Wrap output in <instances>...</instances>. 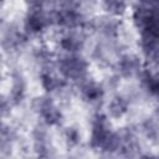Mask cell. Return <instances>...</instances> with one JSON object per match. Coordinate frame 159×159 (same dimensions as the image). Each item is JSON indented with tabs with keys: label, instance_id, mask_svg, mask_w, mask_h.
<instances>
[{
	"label": "cell",
	"instance_id": "cell-1",
	"mask_svg": "<svg viewBox=\"0 0 159 159\" xmlns=\"http://www.w3.org/2000/svg\"><path fill=\"white\" fill-rule=\"evenodd\" d=\"M62 71L68 77H80L86 71V63L81 58L70 57L62 61Z\"/></svg>",
	"mask_w": 159,
	"mask_h": 159
},
{
	"label": "cell",
	"instance_id": "cell-2",
	"mask_svg": "<svg viewBox=\"0 0 159 159\" xmlns=\"http://www.w3.org/2000/svg\"><path fill=\"white\" fill-rule=\"evenodd\" d=\"M42 114L45 116V118H46L48 122H55V120L58 118L57 111H56V109L52 107V104L48 103V102L43 103V106H42Z\"/></svg>",
	"mask_w": 159,
	"mask_h": 159
},
{
	"label": "cell",
	"instance_id": "cell-3",
	"mask_svg": "<svg viewBox=\"0 0 159 159\" xmlns=\"http://www.w3.org/2000/svg\"><path fill=\"white\" fill-rule=\"evenodd\" d=\"M104 2L107 9L116 14L122 12L124 9V0H104Z\"/></svg>",
	"mask_w": 159,
	"mask_h": 159
},
{
	"label": "cell",
	"instance_id": "cell-4",
	"mask_svg": "<svg viewBox=\"0 0 159 159\" xmlns=\"http://www.w3.org/2000/svg\"><path fill=\"white\" fill-rule=\"evenodd\" d=\"M29 26L32 29V31H39L43 26V19L40 14H32L29 17Z\"/></svg>",
	"mask_w": 159,
	"mask_h": 159
},
{
	"label": "cell",
	"instance_id": "cell-5",
	"mask_svg": "<svg viewBox=\"0 0 159 159\" xmlns=\"http://www.w3.org/2000/svg\"><path fill=\"white\" fill-rule=\"evenodd\" d=\"M148 87L152 92L159 94V76L155 77H148Z\"/></svg>",
	"mask_w": 159,
	"mask_h": 159
}]
</instances>
